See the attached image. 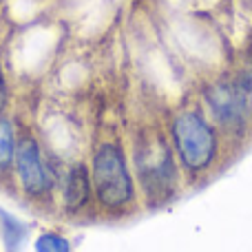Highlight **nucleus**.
<instances>
[{"label": "nucleus", "instance_id": "f257e3e1", "mask_svg": "<svg viewBox=\"0 0 252 252\" xmlns=\"http://www.w3.org/2000/svg\"><path fill=\"white\" fill-rule=\"evenodd\" d=\"M93 186L97 199L106 208H120L133 199V179L118 146L104 144L93 159Z\"/></svg>", "mask_w": 252, "mask_h": 252}, {"label": "nucleus", "instance_id": "f03ea898", "mask_svg": "<svg viewBox=\"0 0 252 252\" xmlns=\"http://www.w3.org/2000/svg\"><path fill=\"white\" fill-rule=\"evenodd\" d=\"M173 137L184 166L190 170H204L215 159L217 139L215 133L197 113H182L173 124Z\"/></svg>", "mask_w": 252, "mask_h": 252}, {"label": "nucleus", "instance_id": "7ed1b4c3", "mask_svg": "<svg viewBox=\"0 0 252 252\" xmlns=\"http://www.w3.org/2000/svg\"><path fill=\"white\" fill-rule=\"evenodd\" d=\"M16 168L20 175V182L25 186V190L29 195H42L49 186V177L44 170L42 157H40V148L35 144V139L22 137L16 146Z\"/></svg>", "mask_w": 252, "mask_h": 252}, {"label": "nucleus", "instance_id": "20e7f679", "mask_svg": "<svg viewBox=\"0 0 252 252\" xmlns=\"http://www.w3.org/2000/svg\"><path fill=\"white\" fill-rule=\"evenodd\" d=\"M206 100L213 111V115L223 126H232L239 128L244 122V109H241L239 100L235 95V89L230 82H215L213 87L206 89Z\"/></svg>", "mask_w": 252, "mask_h": 252}, {"label": "nucleus", "instance_id": "39448f33", "mask_svg": "<svg viewBox=\"0 0 252 252\" xmlns=\"http://www.w3.org/2000/svg\"><path fill=\"white\" fill-rule=\"evenodd\" d=\"M91 195V179H89V170L84 164H78L71 168L69 179H66V190H64V201L66 208L71 213L80 210L89 201Z\"/></svg>", "mask_w": 252, "mask_h": 252}, {"label": "nucleus", "instance_id": "423d86ee", "mask_svg": "<svg viewBox=\"0 0 252 252\" xmlns=\"http://www.w3.org/2000/svg\"><path fill=\"white\" fill-rule=\"evenodd\" d=\"M232 89L239 100L241 109L246 115H252V64H246L244 69L237 71L235 80H232Z\"/></svg>", "mask_w": 252, "mask_h": 252}, {"label": "nucleus", "instance_id": "0eeeda50", "mask_svg": "<svg viewBox=\"0 0 252 252\" xmlns=\"http://www.w3.org/2000/svg\"><path fill=\"white\" fill-rule=\"evenodd\" d=\"M16 155V142H13V128L9 120L0 118V170L9 168Z\"/></svg>", "mask_w": 252, "mask_h": 252}, {"label": "nucleus", "instance_id": "6e6552de", "mask_svg": "<svg viewBox=\"0 0 252 252\" xmlns=\"http://www.w3.org/2000/svg\"><path fill=\"white\" fill-rule=\"evenodd\" d=\"M0 217H2V230H4L7 246L9 248H13V246H18L22 241V237H25V226H22L18 219H13L11 215H7V213H0Z\"/></svg>", "mask_w": 252, "mask_h": 252}, {"label": "nucleus", "instance_id": "1a4fd4ad", "mask_svg": "<svg viewBox=\"0 0 252 252\" xmlns=\"http://www.w3.org/2000/svg\"><path fill=\"white\" fill-rule=\"evenodd\" d=\"M35 248L38 250H62V252H66V250H71V246H69V241L60 235H42L38 239V244H35Z\"/></svg>", "mask_w": 252, "mask_h": 252}, {"label": "nucleus", "instance_id": "9d476101", "mask_svg": "<svg viewBox=\"0 0 252 252\" xmlns=\"http://www.w3.org/2000/svg\"><path fill=\"white\" fill-rule=\"evenodd\" d=\"M4 104H7V84H4V75L0 71V111L4 109Z\"/></svg>", "mask_w": 252, "mask_h": 252}]
</instances>
